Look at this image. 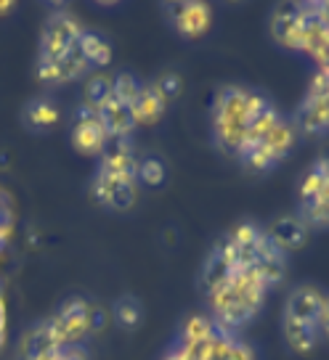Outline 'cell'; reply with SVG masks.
<instances>
[{"instance_id": "obj_1", "label": "cell", "mask_w": 329, "mask_h": 360, "mask_svg": "<svg viewBox=\"0 0 329 360\" xmlns=\"http://www.w3.org/2000/svg\"><path fill=\"white\" fill-rule=\"evenodd\" d=\"M282 120L279 109L263 93L244 85H226L213 103V138L221 151L239 157L242 148L268 133Z\"/></svg>"}, {"instance_id": "obj_2", "label": "cell", "mask_w": 329, "mask_h": 360, "mask_svg": "<svg viewBox=\"0 0 329 360\" xmlns=\"http://www.w3.org/2000/svg\"><path fill=\"white\" fill-rule=\"evenodd\" d=\"M268 289L271 286L266 283V278L258 270L234 268L231 273H226L207 292L216 326H221L223 331H234V328L247 326L252 318L261 313Z\"/></svg>"}, {"instance_id": "obj_3", "label": "cell", "mask_w": 329, "mask_h": 360, "mask_svg": "<svg viewBox=\"0 0 329 360\" xmlns=\"http://www.w3.org/2000/svg\"><path fill=\"white\" fill-rule=\"evenodd\" d=\"M218 247L223 249L231 268H252L258 270L268 286L284 278V252L273 247V241L261 225L242 223L228 233Z\"/></svg>"}, {"instance_id": "obj_4", "label": "cell", "mask_w": 329, "mask_h": 360, "mask_svg": "<svg viewBox=\"0 0 329 360\" xmlns=\"http://www.w3.org/2000/svg\"><path fill=\"white\" fill-rule=\"evenodd\" d=\"M136 186L138 162L125 141H123V146L104 151V159L96 169V178L91 186L96 202L109 207V210H130L138 193Z\"/></svg>"}, {"instance_id": "obj_5", "label": "cell", "mask_w": 329, "mask_h": 360, "mask_svg": "<svg viewBox=\"0 0 329 360\" xmlns=\"http://www.w3.org/2000/svg\"><path fill=\"white\" fill-rule=\"evenodd\" d=\"M295 143H297L295 122H290V120L282 117L268 133H263L258 141H252L247 148H242L237 159L244 167L255 169V172H266V169H273L279 162H284V159L290 157Z\"/></svg>"}, {"instance_id": "obj_6", "label": "cell", "mask_w": 329, "mask_h": 360, "mask_svg": "<svg viewBox=\"0 0 329 360\" xmlns=\"http://www.w3.org/2000/svg\"><path fill=\"white\" fill-rule=\"evenodd\" d=\"M82 32H85L82 24L72 13H54V16H48L46 27H43V37H40L37 64H56L61 58L77 53Z\"/></svg>"}, {"instance_id": "obj_7", "label": "cell", "mask_w": 329, "mask_h": 360, "mask_svg": "<svg viewBox=\"0 0 329 360\" xmlns=\"http://www.w3.org/2000/svg\"><path fill=\"white\" fill-rule=\"evenodd\" d=\"M91 315L93 307L80 297H72L67 302L58 307V313L46 323L48 337L54 339L56 345H67L75 347L80 339L91 331Z\"/></svg>"}, {"instance_id": "obj_8", "label": "cell", "mask_w": 329, "mask_h": 360, "mask_svg": "<svg viewBox=\"0 0 329 360\" xmlns=\"http://www.w3.org/2000/svg\"><path fill=\"white\" fill-rule=\"evenodd\" d=\"M297 133L324 135L329 133V82L316 72L314 82L308 85L306 98L297 106L295 114Z\"/></svg>"}, {"instance_id": "obj_9", "label": "cell", "mask_w": 329, "mask_h": 360, "mask_svg": "<svg viewBox=\"0 0 329 360\" xmlns=\"http://www.w3.org/2000/svg\"><path fill=\"white\" fill-rule=\"evenodd\" d=\"M271 34L282 48H290V51L306 48V16H303L300 3H287L273 11Z\"/></svg>"}, {"instance_id": "obj_10", "label": "cell", "mask_w": 329, "mask_h": 360, "mask_svg": "<svg viewBox=\"0 0 329 360\" xmlns=\"http://www.w3.org/2000/svg\"><path fill=\"white\" fill-rule=\"evenodd\" d=\"M181 349H186L194 360H255L252 349L239 337H234L231 331H223V328H218L216 337L202 342V345L181 347Z\"/></svg>"}, {"instance_id": "obj_11", "label": "cell", "mask_w": 329, "mask_h": 360, "mask_svg": "<svg viewBox=\"0 0 329 360\" xmlns=\"http://www.w3.org/2000/svg\"><path fill=\"white\" fill-rule=\"evenodd\" d=\"M314 165L321 172V186L308 199L297 202V210H300V220L306 225L329 228V151H324Z\"/></svg>"}, {"instance_id": "obj_12", "label": "cell", "mask_w": 329, "mask_h": 360, "mask_svg": "<svg viewBox=\"0 0 329 360\" xmlns=\"http://www.w3.org/2000/svg\"><path fill=\"white\" fill-rule=\"evenodd\" d=\"M72 143L80 154H101L106 151L109 135L104 130V124L96 117V109L91 106H80L77 117H75V127H72Z\"/></svg>"}, {"instance_id": "obj_13", "label": "cell", "mask_w": 329, "mask_h": 360, "mask_svg": "<svg viewBox=\"0 0 329 360\" xmlns=\"http://www.w3.org/2000/svg\"><path fill=\"white\" fill-rule=\"evenodd\" d=\"M170 11L178 34L189 37V40L202 37L213 24V8L207 3H175L170 6Z\"/></svg>"}, {"instance_id": "obj_14", "label": "cell", "mask_w": 329, "mask_h": 360, "mask_svg": "<svg viewBox=\"0 0 329 360\" xmlns=\"http://www.w3.org/2000/svg\"><path fill=\"white\" fill-rule=\"evenodd\" d=\"M324 297H327V294L318 292L316 286H297L295 292L287 297L284 318H292V321H300V323H314V326H318L321 307H324Z\"/></svg>"}, {"instance_id": "obj_15", "label": "cell", "mask_w": 329, "mask_h": 360, "mask_svg": "<svg viewBox=\"0 0 329 360\" xmlns=\"http://www.w3.org/2000/svg\"><path fill=\"white\" fill-rule=\"evenodd\" d=\"M96 117H99V122L104 124V130H106V135H109V141H112V138L125 141L128 135L133 133V127H136V120H133L130 106L120 103L114 96H109V98L96 109Z\"/></svg>"}, {"instance_id": "obj_16", "label": "cell", "mask_w": 329, "mask_h": 360, "mask_svg": "<svg viewBox=\"0 0 329 360\" xmlns=\"http://www.w3.org/2000/svg\"><path fill=\"white\" fill-rule=\"evenodd\" d=\"M268 238L273 241V247L279 249V252H295L306 244L308 238V225L297 217V214H287V217H279V220H273V225L266 231Z\"/></svg>"}, {"instance_id": "obj_17", "label": "cell", "mask_w": 329, "mask_h": 360, "mask_svg": "<svg viewBox=\"0 0 329 360\" xmlns=\"http://www.w3.org/2000/svg\"><path fill=\"white\" fill-rule=\"evenodd\" d=\"M165 109H168V101H165L162 93L154 88V82H151V85H144L141 93H138V98L130 103V112H133L136 124L159 122V117L165 114Z\"/></svg>"}, {"instance_id": "obj_18", "label": "cell", "mask_w": 329, "mask_h": 360, "mask_svg": "<svg viewBox=\"0 0 329 360\" xmlns=\"http://www.w3.org/2000/svg\"><path fill=\"white\" fill-rule=\"evenodd\" d=\"M282 331L287 345L295 349V352H300V355L311 352L318 345V339H321V328L318 326H314V323H300V321H292V318H282Z\"/></svg>"}, {"instance_id": "obj_19", "label": "cell", "mask_w": 329, "mask_h": 360, "mask_svg": "<svg viewBox=\"0 0 329 360\" xmlns=\"http://www.w3.org/2000/svg\"><path fill=\"white\" fill-rule=\"evenodd\" d=\"M216 321L213 318H204V315H192L181 323V334H178V345L181 347H194V345H202L207 339H213L218 334Z\"/></svg>"}, {"instance_id": "obj_20", "label": "cell", "mask_w": 329, "mask_h": 360, "mask_svg": "<svg viewBox=\"0 0 329 360\" xmlns=\"http://www.w3.org/2000/svg\"><path fill=\"white\" fill-rule=\"evenodd\" d=\"M80 53L88 61V67H104V64L112 61V45L106 43L99 32L85 30L82 40H80Z\"/></svg>"}, {"instance_id": "obj_21", "label": "cell", "mask_w": 329, "mask_h": 360, "mask_svg": "<svg viewBox=\"0 0 329 360\" xmlns=\"http://www.w3.org/2000/svg\"><path fill=\"white\" fill-rule=\"evenodd\" d=\"M114 321L120 323L123 328H138L141 326V321H144V307L138 302L133 294H125V297H120L117 302H114Z\"/></svg>"}, {"instance_id": "obj_22", "label": "cell", "mask_w": 329, "mask_h": 360, "mask_svg": "<svg viewBox=\"0 0 329 360\" xmlns=\"http://www.w3.org/2000/svg\"><path fill=\"white\" fill-rule=\"evenodd\" d=\"M141 88H144V85H141L133 75H128V72H120V75L112 79V96L120 103H125V106H130V103L136 101Z\"/></svg>"}, {"instance_id": "obj_23", "label": "cell", "mask_w": 329, "mask_h": 360, "mask_svg": "<svg viewBox=\"0 0 329 360\" xmlns=\"http://www.w3.org/2000/svg\"><path fill=\"white\" fill-rule=\"evenodd\" d=\"M165 162L157 157H147L144 162H138V183H144L149 188H157L165 183Z\"/></svg>"}, {"instance_id": "obj_24", "label": "cell", "mask_w": 329, "mask_h": 360, "mask_svg": "<svg viewBox=\"0 0 329 360\" xmlns=\"http://www.w3.org/2000/svg\"><path fill=\"white\" fill-rule=\"evenodd\" d=\"M109 96H112V79L101 77V75L88 79V85H85V106L99 109Z\"/></svg>"}, {"instance_id": "obj_25", "label": "cell", "mask_w": 329, "mask_h": 360, "mask_svg": "<svg viewBox=\"0 0 329 360\" xmlns=\"http://www.w3.org/2000/svg\"><path fill=\"white\" fill-rule=\"evenodd\" d=\"M27 117L32 124H54L58 120L56 106L51 101H35L30 109H27Z\"/></svg>"}, {"instance_id": "obj_26", "label": "cell", "mask_w": 329, "mask_h": 360, "mask_svg": "<svg viewBox=\"0 0 329 360\" xmlns=\"http://www.w3.org/2000/svg\"><path fill=\"white\" fill-rule=\"evenodd\" d=\"M30 360H85V355L77 347H67V345H56V347H48L43 352L32 355Z\"/></svg>"}, {"instance_id": "obj_27", "label": "cell", "mask_w": 329, "mask_h": 360, "mask_svg": "<svg viewBox=\"0 0 329 360\" xmlns=\"http://www.w3.org/2000/svg\"><path fill=\"white\" fill-rule=\"evenodd\" d=\"M154 88L159 90V93H162V98H165V101L170 103L173 98H175V96H178V93H181V77H178V75H175V72H165V75H162V77L157 79V82H154Z\"/></svg>"}, {"instance_id": "obj_28", "label": "cell", "mask_w": 329, "mask_h": 360, "mask_svg": "<svg viewBox=\"0 0 329 360\" xmlns=\"http://www.w3.org/2000/svg\"><path fill=\"white\" fill-rule=\"evenodd\" d=\"M318 328L321 334L329 339V294L324 297V307H321V318H318Z\"/></svg>"}, {"instance_id": "obj_29", "label": "cell", "mask_w": 329, "mask_h": 360, "mask_svg": "<svg viewBox=\"0 0 329 360\" xmlns=\"http://www.w3.org/2000/svg\"><path fill=\"white\" fill-rule=\"evenodd\" d=\"M162 360H194V358L189 355V352H186V349H181L178 345H175V347H173L170 352H168V355H165Z\"/></svg>"}, {"instance_id": "obj_30", "label": "cell", "mask_w": 329, "mask_h": 360, "mask_svg": "<svg viewBox=\"0 0 329 360\" xmlns=\"http://www.w3.org/2000/svg\"><path fill=\"white\" fill-rule=\"evenodd\" d=\"M3 328H6V304L0 300V342H3Z\"/></svg>"}, {"instance_id": "obj_31", "label": "cell", "mask_w": 329, "mask_h": 360, "mask_svg": "<svg viewBox=\"0 0 329 360\" xmlns=\"http://www.w3.org/2000/svg\"><path fill=\"white\" fill-rule=\"evenodd\" d=\"M318 75H321V77H324V79H327V82H329V67L318 69Z\"/></svg>"}]
</instances>
